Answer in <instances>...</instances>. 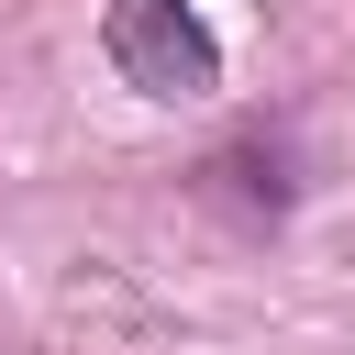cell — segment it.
<instances>
[{
	"label": "cell",
	"instance_id": "obj_2",
	"mask_svg": "<svg viewBox=\"0 0 355 355\" xmlns=\"http://www.w3.org/2000/svg\"><path fill=\"white\" fill-rule=\"evenodd\" d=\"M211 178H222V200H244V211H288V189H277V155H255V144H233V155H211Z\"/></svg>",
	"mask_w": 355,
	"mask_h": 355
},
{
	"label": "cell",
	"instance_id": "obj_1",
	"mask_svg": "<svg viewBox=\"0 0 355 355\" xmlns=\"http://www.w3.org/2000/svg\"><path fill=\"white\" fill-rule=\"evenodd\" d=\"M100 55L144 89V100H211L222 89V44L189 0H111L100 11Z\"/></svg>",
	"mask_w": 355,
	"mask_h": 355
}]
</instances>
